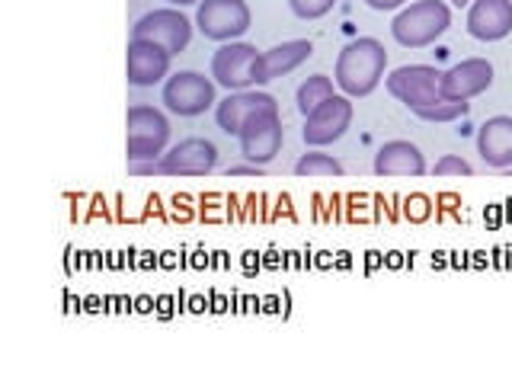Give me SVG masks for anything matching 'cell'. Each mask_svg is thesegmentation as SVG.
I'll return each instance as SVG.
<instances>
[{"label": "cell", "instance_id": "25", "mask_svg": "<svg viewBox=\"0 0 512 384\" xmlns=\"http://www.w3.org/2000/svg\"><path fill=\"white\" fill-rule=\"evenodd\" d=\"M260 170L263 167H256V164H250V167H231L228 176H260Z\"/></svg>", "mask_w": 512, "mask_h": 384}, {"label": "cell", "instance_id": "13", "mask_svg": "<svg viewBox=\"0 0 512 384\" xmlns=\"http://www.w3.org/2000/svg\"><path fill=\"white\" fill-rule=\"evenodd\" d=\"M493 87V64L487 58H464L452 64L448 71H442V96L448 100H474L484 90Z\"/></svg>", "mask_w": 512, "mask_h": 384}, {"label": "cell", "instance_id": "4", "mask_svg": "<svg viewBox=\"0 0 512 384\" xmlns=\"http://www.w3.org/2000/svg\"><path fill=\"white\" fill-rule=\"evenodd\" d=\"M439 84H442V71L432 68V64H404V68H394L388 77H384L388 93L397 103H404L410 112L442 100Z\"/></svg>", "mask_w": 512, "mask_h": 384}, {"label": "cell", "instance_id": "19", "mask_svg": "<svg viewBox=\"0 0 512 384\" xmlns=\"http://www.w3.org/2000/svg\"><path fill=\"white\" fill-rule=\"evenodd\" d=\"M333 84H336V80L327 77V74H314V77L304 80V84L298 87V96H295L301 116H311V112H314L320 103H327L330 96H336Z\"/></svg>", "mask_w": 512, "mask_h": 384}, {"label": "cell", "instance_id": "6", "mask_svg": "<svg viewBox=\"0 0 512 384\" xmlns=\"http://www.w3.org/2000/svg\"><path fill=\"white\" fill-rule=\"evenodd\" d=\"M164 106L173 116H202L212 106H218L215 96V80H208L199 71H176L164 80Z\"/></svg>", "mask_w": 512, "mask_h": 384}, {"label": "cell", "instance_id": "14", "mask_svg": "<svg viewBox=\"0 0 512 384\" xmlns=\"http://www.w3.org/2000/svg\"><path fill=\"white\" fill-rule=\"evenodd\" d=\"M263 109H279L276 96L263 93V90H234V93L224 96V100H218L215 122H218V128L224 135L237 138L240 128H244V122L250 116H256V112H263Z\"/></svg>", "mask_w": 512, "mask_h": 384}, {"label": "cell", "instance_id": "20", "mask_svg": "<svg viewBox=\"0 0 512 384\" xmlns=\"http://www.w3.org/2000/svg\"><path fill=\"white\" fill-rule=\"evenodd\" d=\"M295 173H298V176H343V164H340V160H336L333 154L308 151V154H301V157H298Z\"/></svg>", "mask_w": 512, "mask_h": 384}, {"label": "cell", "instance_id": "26", "mask_svg": "<svg viewBox=\"0 0 512 384\" xmlns=\"http://www.w3.org/2000/svg\"><path fill=\"white\" fill-rule=\"evenodd\" d=\"M167 4H170V7H180V10H183V7H192V4H196V7H199V4H202V0H167Z\"/></svg>", "mask_w": 512, "mask_h": 384}, {"label": "cell", "instance_id": "16", "mask_svg": "<svg viewBox=\"0 0 512 384\" xmlns=\"http://www.w3.org/2000/svg\"><path fill=\"white\" fill-rule=\"evenodd\" d=\"M311 55H314L311 39H292L266 48V52H260V61H256V87H266L272 80L298 71Z\"/></svg>", "mask_w": 512, "mask_h": 384}, {"label": "cell", "instance_id": "15", "mask_svg": "<svg viewBox=\"0 0 512 384\" xmlns=\"http://www.w3.org/2000/svg\"><path fill=\"white\" fill-rule=\"evenodd\" d=\"M468 36L477 42H500L512 32V0H474L468 7Z\"/></svg>", "mask_w": 512, "mask_h": 384}, {"label": "cell", "instance_id": "18", "mask_svg": "<svg viewBox=\"0 0 512 384\" xmlns=\"http://www.w3.org/2000/svg\"><path fill=\"white\" fill-rule=\"evenodd\" d=\"M375 173L378 176H423L426 157L413 141H404V138L384 141L375 154Z\"/></svg>", "mask_w": 512, "mask_h": 384}, {"label": "cell", "instance_id": "22", "mask_svg": "<svg viewBox=\"0 0 512 384\" xmlns=\"http://www.w3.org/2000/svg\"><path fill=\"white\" fill-rule=\"evenodd\" d=\"M288 7L298 20H320L336 7V0H288Z\"/></svg>", "mask_w": 512, "mask_h": 384}, {"label": "cell", "instance_id": "9", "mask_svg": "<svg viewBox=\"0 0 512 384\" xmlns=\"http://www.w3.org/2000/svg\"><path fill=\"white\" fill-rule=\"evenodd\" d=\"M256 61L260 48L250 42H221V48L212 55V80L228 93L234 90H253L256 87Z\"/></svg>", "mask_w": 512, "mask_h": 384}, {"label": "cell", "instance_id": "11", "mask_svg": "<svg viewBox=\"0 0 512 384\" xmlns=\"http://www.w3.org/2000/svg\"><path fill=\"white\" fill-rule=\"evenodd\" d=\"M170 61L173 55L164 45L148 42V39H128L125 52V74L132 87H154L160 80L170 77Z\"/></svg>", "mask_w": 512, "mask_h": 384}, {"label": "cell", "instance_id": "3", "mask_svg": "<svg viewBox=\"0 0 512 384\" xmlns=\"http://www.w3.org/2000/svg\"><path fill=\"white\" fill-rule=\"evenodd\" d=\"M170 144V119L157 106H132L125 116V157L128 164L160 160Z\"/></svg>", "mask_w": 512, "mask_h": 384}, {"label": "cell", "instance_id": "24", "mask_svg": "<svg viewBox=\"0 0 512 384\" xmlns=\"http://www.w3.org/2000/svg\"><path fill=\"white\" fill-rule=\"evenodd\" d=\"M365 4L372 7V10H378V13H384V10H400V7L407 4V0H365Z\"/></svg>", "mask_w": 512, "mask_h": 384}, {"label": "cell", "instance_id": "1", "mask_svg": "<svg viewBox=\"0 0 512 384\" xmlns=\"http://www.w3.org/2000/svg\"><path fill=\"white\" fill-rule=\"evenodd\" d=\"M384 68H388V52L384 45L372 36L352 39L343 45V52L336 55L333 80L349 100H362V96L375 93L378 84L384 80Z\"/></svg>", "mask_w": 512, "mask_h": 384}, {"label": "cell", "instance_id": "7", "mask_svg": "<svg viewBox=\"0 0 512 384\" xmlns=\"http://www.w3.org/2000/svg\"><path fill=\"white\" fill-rule=\"evenodd\" d=\"M253 23L244 0H202L196 10V29L212 42H237Z\"/></svg>", "mask_w": 512, "mask_h": 384}, {"label": "cell", "instance_id": "21", "mask_svg": "<svg viewBox=\"0 0 512 384\" xmlns=\"http://www.w3.org/2000/svg\"><path fill=\"white\" fill-rule=\"evenodd\" d=\"M468 112H471L468 100H448V96H442V100H436L432 106L416 109L413 116H420L423 122H455L461 116H468Z\"/></svg>", "mask_w": 512, "mask_h": 384}, {"label": "cell", "instance_id": "17", "mask_svg": "<svg viewBox=\"0 0 512 384\" xmlns=\"http://www.w3.org/2000/svg\"><path fill=\"white\" fill-rule=\"evenodd\" d=\"M477 154L493 170L512 167V116H493L477 128Z\"/></svg>", "mask_w": 512, "mask_h": 384}, {"label": "cell", "instance_id": "12", "mask_svg": "<svg viewBox=\"0 0 512 384\" xmlns=\"http://www.w3.org/2000/svg\"><path fill=\"white\" fill-rule=\"evenodd\" d=\"M218 167V148L208 138H186L160 157L164 176H205Z\"/></svg>", "mask_w": 512, "mask_h": 384}, {"label": "cell", "instance_id": "2", "mask_svg": "<svg viewBox=\"0 0 512 384\" xmlns=\"http://www.w3.org/2000/svg\"><path fill=\"white\" fill-rule=\"evenodd\" d=\"M448 26H452V10H448L445 0H413L394 16L391 36L404 48H426L442 39Z\"/></svg>", "mask_w": 512, "mask_h": 384}, {"label": "cell", "instance_id": "23", "mask_svg": "<svg viewBox=\"0 0 512 384\" xmlns=\"http://www.w3.org/2000/svg\"><path fill=\"white\" fill-rule=\"evenodd\" d=\"M432 173H436V176H471L474 167L461 154H442L436 160V167H432Z\"/></svg>", "mask_w": 512, "mask_h": 384}, {"label": "cell", "instance_id": "27", "mask_svg": "<svg viewBox=\"0 0 512 384\" xmlns=\"http://www.w3.org/2000/svg\"><path fill=\"white\" fill-rule=\"evenodd\" d=\"M448 4H452V7H458V10H468V7L474 4V0H448Z\"/></svg>", "mask_w": 512, "mask_h": 384}, {"label": "cell", "instance_id": "8", "mask_svg": "<svg viewBox=\"0 0 512 384\" xmlns=\"http://www.w3.org/2000/svg\"><path fill=\"white\" fill-rule=\"evenodd\" d=\"M132 39H148V42L164 45L167 52L176 58L189 48L192 20L180 7H160V10L144 13L141 20L132 26Z\"/></svg>", "mask_w": 512, "mask_h": 384}, {"label": "cell", "instance_id": "10", "mask_svg": "<svg viewBox=\"0 0 512 384\" xmlns=\"http://www.w3.org/2000/svg\"><path fill=\"white\" fill-rule=\"evenodd\" d=\"M352 116H356V109H352V100L343 93L330 96L327 103H320L311 116H304V128H301V138L308 148H327V144L340 141L349 125H352Z\"/></svg>", "mask_w": 512, "mask_h": 384}, {"label": "cell", "instance_id": "5", "mask_svg": "<svg viewBox=\"0 0 512 384\" xmlns=\"http://www.w3.org/2000/svg\"><path fill=\"white\" fill-rule=\"evenodd\" d=\"M237 141H240V154H244L247 164H256V167L272 164L285 144L279 109H263V112H256V116H250L244 128H240Z\"/></svg>", "mask_w": 512, "mask_h": 384}]
</instances>
